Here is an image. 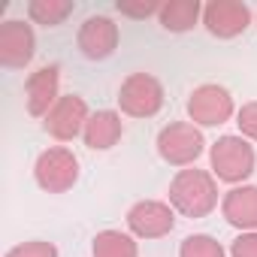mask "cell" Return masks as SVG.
Masks as SVG:
<instances>
[{"label":"cell","mask_w":257,"mask_h":257,"mask_svg":"<svg viewBox=\"0 0 257 257\" xmlns=\"http://www.w3.org/2000/svg\"><path fill=\"white\" fill-rule=\"evenodd\" d=\"M170 206L182 218H206L218 209V182L206 170H179L170 182Z\"/></svg>","instance_id":"obj_1"},{"label":"cell","mask_w":257,"mask_h":257,"mask_svg":"<svg viewBox=\"0 0 257 257\" xmlns=\"http://www.w3.org/2000/svg\"><path fill=\"white\" fill-rule=\"evenodd\" d=\"M209 161H212V176L218 182L227 185H242L254 167H257V155L254 146L245 137H221L212 149H209Z\"/></svg>","instance_id":"obj_2"},{"label":"cell","mask_w":257,"mask_h":257,"mask_svg":"<svg viewBox=\"0 0 257 257\" xmlns=\"http://www.w3.org/2000/svg\"><path fill=\"white\" fill-rule=\"evenodd\" d=\"M118 109L131 118H155L164 109V85L152 73H131L118 88Z\"/></svg>","instance_id":"obj_3"},{"label":"cell","mask_w":257,"mask_h":257,"mask_svg":"<svg viewBox=\"0 0 257 257\" xmlns=\"http://www.w3.org/2000/svg\"><path fill=\"white\" fill-rule=\"evenodd\" d=\"M206 152V137L191 121H173L158 134V155L170 167H191Z\"/></svg>","instance_id":"obj_4"},{"label":"cell","mask_w":257,"mask_h":257,"mask_svg":"<svg viewBox=\"0 0 257 257\" xmlns=\"http://www.w3.org/2000/svg\"><path fill=\"white\" fill-rule=\"evenodd\" d=\"M34 179L46 194H67L79 182V158L64 146L46 149L34 164Z\"/></svg>","instance_id":"obj_5"},{"label":"cell","mask_w":257,"mask_h":257,"mask_svg":"<svg viewBox=\"0 0 257 257\" xmlns=\"http://www.w3.org/2000/svg\"><path fill=\"white\" fill-rule=\"evenodd\" d=\"M233 112H236L233 97L221 85H200L188 97V115L191 124L197 127H221L224 121L233 118Z\"/></svg>","instance_id":"obj_6"},{"label":"cell","mask_w":257,"mask_h":257,"mask_svg":"<svg viewBox=\"0 0 257 257\" xmlns=\"http://www.w3.org/2000/svg\"><path fill=\"white\" fill-rule=\"evenodd\" d=\"M91 112H88V103L79 97V94H67L61 97L52 112L43 118V127H46V134L58 143H73L76 137L85 134V124H88Z\"/></svg>","instance_id":"obj_7"},{"label":"cell","mask_w":257,"mask_h":257,"mask_svg":"<svg viewBox=\"0 0 257 257\" xmlns=\"http://www.w3.org/2000/svg\"><path fill=\"white\" fill-rule=\"evenodd\" d=\"M176 227V209L161 200H140L127 212V230L137 239H161L173 233Z\"/></svg>","instance_id":"obj_8"},{"label":"cell","mask_w":257,"mask_h":257,"mask_svg":"<svg viewBox=\"0 0 257 257\" xmlns=\"http://www.w3.org/2000/svg\"><path fill=\"white\" fill-rule=\"evenodd\" d=\"M37 55V34L28 22L10 19L0 25V64L7 70H25Z\"/></svg>","instance_id":"obj_9"},{"label":"cell","mask_w":257,"mask_h":257,"mask_svg":"<svg viewBox=\"0 0 257 257\" xmlns=\"http://www.w3.org/2000/svg\"><path fill=\"white\" fill-rule=\"evenodd\" d=\"M203 25L212 37L218 40H233L248 31L251 25V10L242 0H212L203 7Z\"/></svg>","instance_id":"obj_10"},{"label":"cell","mask_w":257,"mask_h":257,"mask_svg":"<svg viewBox=\"0 0 257 257\" xmlns=\"http://www.w3.org/2000/svg\"><path fill=\"white\" fill-rule=\"evenodd\" d=\"M76 46L88 61H106L118 49V25L109 16H91L76 34Z\"/></svg>","instance_id":"obj_11"},{"label":"cell","mask_w":257,"mask_h":257,"mask_svg":"<svg viewBox=\"0 0 257 257\" xmlns=\"http://www.w3.org/2000/svg\"><path fill=\"white\" fill-rule=\"evenodd\" d=\"M61 67L58 64H46L37 73L28 76L25 82V106L34 118H46L52 112V106L61 100Z\"/></svg>","instance_id":"obj_12"},{"label":"cell","mask_w":257,"mask_h":257,"mask_svg":"<svg viewBox=\"0 0 257 257\" xmlns=\"http://www.w3.org/2000/svg\"><path fill=\"white\" fill-rule=\"evenodd\" d=\"M221 215L230 227L242 233L257 230V185H236L221 200Z\"/></svg>","instance_id":"obj_13"},{"label":"cell","mask_w":257,"mask_h":257,"mask_svg":"<svg viewBox=\"0 0 257 257\" xmlns=\"http://www.w3.org/2000/svg\"><path fill=\"white\" fill-rule=\"evenodd\" d=\"M121 134H124L121 115L112 112V109H100V112H91L82 140H85V146H88L91 152H109V149L121 140Z\"/></svg>","instance_id":"obj_14"},{"label":"cell","mask_w":257,"mask_h":257,"mask_svg":"<svg viewBox=\"0 0 257 257\" xmlns=\"http://www.w3.org/2000/svg\"><path fill=\"white\" fill-rule=\"evenodd\" d=\"M161 28L170 34H188L197 28V22L203 19V7L200 0H167L161 7Z\"/></svg>","instance_id":"obj_15"},{"label":"cell","mask_w":257,"mask_h":257,"mask_svg":"<svg viewBox=\"0 0 257 257\" xmlns=\"http://www.w3.org/2000/svg\"><path fill=\"white\" fill-rule=\"evenodd\" d=\"M91 257H140L137 236L121 230H100L91 239Z\"/></svg>","instance_id":"obj_16"},{"label":"cell","mask_w":257,"mask_h":257,"mask_svg":"<svg viewBox=\"0 0 257 257\" xmlns=\"http://www.w3.org/2000/svg\"><path fill=\"white\" fill-rule=\"evenodd\" d=\"M76 4L73 0H31L28 4V19L43 28H58L73 16Z\"/></svg>","instance_id":"obj_17"},{"label":"cell","mask_w":257,"mask_h":257,"mask_svg":"<svg viewBox=\"0 0 257 257\" xmlns=\"http://www.w3.org/2000/svg\"><path fill=\"white\" fill-rule=\"evenodd\" d=\"M179 257H227L224 245L209 236V233H194V236H185L182 245H179Z\"/></svg>","instance_id":"obj_18"},{"label":"cell","mask_w":257,"mask_h":257,"mask_svg":"<svg viewBox=\"0 0 257 257\" xmlns=\"http://www.w3.org/2000/svg\"><path fill=\"white\" fill-rule=\"evenodd\" d=\"M7 257H58V248L46 239H31L7 251Z\"/></svg>","instance_id":"obj_19"},{"label":"cell","mask_w":257,"mask_h":257,"mask_svg":"<svg viewBox=\"0 0 257 257\" xmlns=\"http://www.w3.org/2000/svg\"><path fill=\"white\" fill-rule=\"evenodd\" d=\"M158 0H140V4H131V0H118V13L127 19H149V16H161Z\"/></svg>","instance_id":"obj_20"},{"label":"cell","mask_w":257,"mask_h":257,"mask_svg":"<svg viewBox=\"0 0 257 257\" xmlns=\"http://www.w3.org/2000/svg\"><path fill=\"white\" fill-rule=\"evenodd\" d=\"M236 124H239V137L257 143V100L245 103V106L236 112Z\"/></svg>","instance_id":"obj_21"},{"label":"cell","mask_w":257,"mask_h":257,"mask_svg":"<svg viewBox=\"0 0 257 257\" xmlns=\"http://www.w3.org/2000/svg\"><path fill=\"white\" fill-rule=\"evenodd\" d=\"M230 257H257V230L236 236L230 242Z\"/></svg>","instance_id":"obj_22"}]
</instances>
